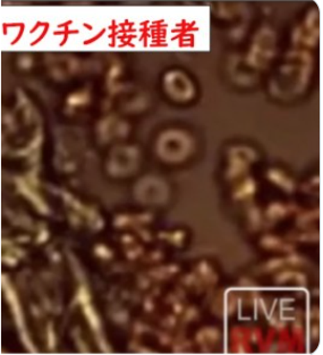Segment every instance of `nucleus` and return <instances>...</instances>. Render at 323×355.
<instances>
[{
  "label": "nucleus",
  "mask_w": 323,
  "mask_h": 355,
  "mask_svg": "<svg viewBox=\"0 0 323 355\" xmlns=\"http://www.w3.org/2000/svg\"><path fill=\"white\" fill-rule=\"evenodd\" d=\"M0 140H1V133H0Z\"/></svg>",
  "instance_id": "f257e3e1"
}]
</instances>
